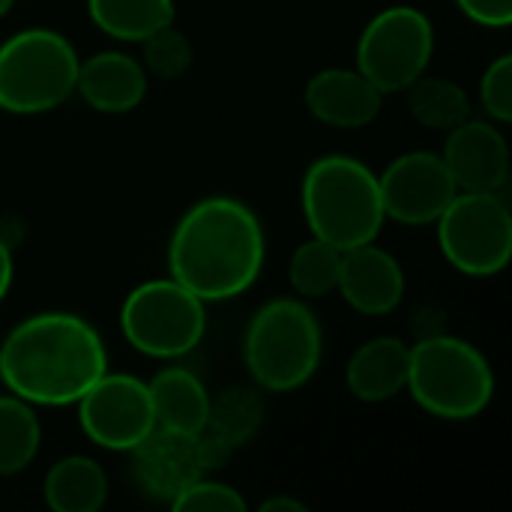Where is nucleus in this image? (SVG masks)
Instances as JSON below:
<instances>
[{
  "instance_id": "1",
  "label": "nucleus",
  "mask_w": 512,
  "mask_h": 512,
  "mask_svg": "<svg viewBox=\"0 0 512 512\" xmlns=\"http://www.w3.org/2000/svg\"><path fill=\"white\" fill-rule=\"evenodd\" d=\"M108 372L99 333L78 315L39 312L9 330L0 345V381L33 408L75 405Z\"/></svg>"
},
{
  "instance_id": "2",
  "label": "nucleus",
  "mask_w": 512,
  "mask_h": 512,
  "mask_svg": "<svg viewBox=\"0 0 512 512\" xmlns=\"http://www.w3.org/2000/svg\"><path fill=\"white\" fill-rule=\"evenodd\" d=\"M264 267V228L237 198L192 204L168 243V273L204 303L249 291Z\"/></svg>"
},
{
  "instance_id": "3",
  "label": "nucleus",
  "mask_w": 512,
  "mask_h": 512,
  "mask_svg": "<svg viewBox=\"0 0 512 512\" xmlns=\"http://www.w3.org/2000/svg\"><path fill=\"white\" fill-rule=\"evenodd\" d=\"M300 201L312 237L327 240L342 252L372 243L387 219L378 174L345 153H330L309 165Z\"/></svg>"
},
{
  "instance_id": "4",
  "label": "nucleus",
  "mask_w": 512,
  "mask_h": 512,
  "mask_svg": "<svg viewBox=\"0 0 512 512\" xmlns=\"http://www.w3.org/2000/svg\"><path fill=\"white\" fill-rule=\"evenodd\" d=\"M414 402L441 420H474L495 396V372L486 354L447 333L423 336L411 348L408 384Z\"/></svg>"
},
{
  "instance_id": "5",
  "label": "nucleus",
  "mask_w": 512,
  "mask_h": 512,
  "mask_svg": "<svg viewBox=\"0 0 512 512\" xmlns=\"http://www.w3.org/2000/svg\"><path fill=\"white\" fill-rule=\"evenodd\" d=\"M324 336L315 312L294 300L279 297L264 303L243 336V363L267 393H291L312 381L321 366Z\"/></svg>"
},
{
  "instance_id": "6",
  "label": "nucleus",
  "mask_w": 512,
  "mask_h": 512,
  "mask_svg": "<svg viewBox=\"0 0 512 512\" xmlns=\"http://www.w3.org/2000/svg\"><path fill=\"white\" fill-rule=\"evenodd\" d=\"M78 54L48 27L18 30L0 45V111L42 114L75 93Z\"/></svg>"
},
{
  "instance_id": "7",
  "label": "nucleus",
  "mask_w": 512,
  "mask_h": 512,
  "mask_svg": "<svg viewBox=\"0 0 512 512\" xmlns=\"http://www.w3.org/2000/svg\"><path fill=\"white\" fill-rule=\"evenodd\" d=\"M126 342L156 360H174L201 345L207 330L204 300L177 279H153L129 291L120 306Z\"/></svg>"
},
{
  "instance_id": "8",
  "label": "nucleus",
  "mask_w": 512,
  "mask_h": 512,
  "mask_svg": "<svg viewBox=\"0 0 512 512\" xmlns=\"http://www.w3.org/2000/svg\"><path fill=\"white\" fill-rule=\"evenodd\" d=\"M444 258L465 276H498L512 255V213L501 192H456L438 216Z\"/></svg>"
},
{
  "instance_id": "9",
  "label": "nucleus",
  "mask_w": 512,
  "mask_h": 512,
  "mask_svg": "<svg viewBox=\"0 0 512 512\" xmlns=\"http://www.w3.org/2000/svg\"><path fill=\"white\" fill-rule=\"evenodd\" d=\"M435 27L417 6L381 9L357 39V69L387 96L417 81L432 60Z\"/></svg>"
},
{
  "instance_id": "10",
  "label": "nucleus",
  "mask_w": 512,
  "mask_h": 512,
  "mask_svg": "<svg viewBox=\"0 0 512 512\" xmlns=\"http://www.w3.org/2000/svg\"><path fill=\"white\" fill-rule=\"evenodd\" d=\"M75 405L81 432L102 450L129 453L156 429L150 390L132 375L105 372Z\"/></svg>"
},
{
  "instance_id": "11",
  "label": "nucleus",
  "mask_w": 512,
  "mask_h": 512,
  "mask_svg": "<svg viewBox=\"0 0 512 512\" xmlns=\"http://www.w3.org/2000/svg\"><path fill=\"white\" fill-rule=\"evenodd\" d=\"M384 216L399 225H435L459 192L441 153L411 150L378 174Z\"/></svg>"
},
{
  "instance_id": "12",
  "label": "nucleus",
  "mask_w": 512,
  "mask_h": 512,
  "mask_svg": "<svg viewBox=\"0 0 512 512\" xmlns=\"http://www.w3.org/2000/svg\"><path fill=\"white\" fill-rule=\"evenodd\" d=\"M129 453H132L135 486L153 501L171 504L189 483L207 474L201 438H192V435L153 429Z\"/></svg>"
},
{
  "instance_id": "13",
  "label": "nucleus",
  "mask_w": 512,
  "mask_h": 512,
  "mask_svg": "<svg viewBox=\"0 0 512 512\" xmlns=\"http://www.w3.org/2000/svg\"><path fill=\"white\" fill-rule=\"evenodd\" d=\"M459 192H501L510 177V147L489 120L468 117L447 132L441 153Z\"/></svg>"
},
{
  "instance_id": "14",
  "label": "nucleus",
  "mask_w": 512,
  "mask_h": 512,
  "mask_svg": "<svg viewBox=\"0 0 512 512\" xmlns=\"http://www.w3.org/2000/svg\"><path fill=\"white\" fill-rule=\"evenodd\" d=\"M336 291L360 315H390L405 297V273L402 264L372 240L342 252Z\"/></svg>"
},
{
  "instance_id": "15",
  "label": "nucleus",
  "mask_w": 512,
  "mask_h": 512,
  "mask_svg": "<svg viewBox=\"0 0 512 512\" xmlns=\"http://www.w3.org/2000/svg\"><path fill=\"white\" fill-rule=\"evenodd\" d=\"M381 105L384 93L360 69L330 66L306 84L309 114L333 129H363L381 114Z\"/></svg>"
},
{
  "instance_id": "16",
  "label": "nucleus",
  "mask_w": 512,
  "mask_h": 512,
  "mask_svg": "<svg viewBox=\"0 0 512 512\" xmlns=\"http://www.w3.org/2000/svg\"><path fill=\"white\" fill-rule=\"evenodd\" d=\"M75 93L99 114H126L144 102L147 72L123 51H99L78 63Z\"/></svg>"
},
{
  "instance_id": "17",
  "label": "nucleus",
  "mask_w": 512,
  "mask_h": 512,
  "mask_svg": "<svg viewBox=\"0 0 512 512\" xmlns=\"http://www.w3.org/2000/svg\"><path fill=\"white\" fill-rule=\"evenodd\" d=\"M408 360L411 345H405L396 336H375L351 354L345 384L360 402H390L408 384Z\"/></svg>"
},
{
  "instance_id": "18",
  "label": "nucleus",
  "mask_w": 512,
  "mask_h": 512,
  "mask_svg": "<svg viewBox=\"0 0 512 512\" xmlns=\"http://www.w3.org/2000/svg\"><path fill=\"white\" fill-rule=\"evenodd\" d=\"M156 429H168L177 435L198 438L207 426L210 414V393L192 369L168 366L147 381Z\"/></svg>"
},
{
  "instance_id": "19",
  "label": "nucleus",
  "mask_w": 512,
  "mask_h": 512,
  "mask_svg": "<svg viewBox=\"0 0 512 512\" xmlns=\"http://www.w3.org/2000/svg\"><path fill=\"white\" fill-rule=\"evenodd\" d=\"M42 495L54 512H96L108 501V474L90 456H66L48 468Z\"/></svg>"
},
{
  "instance_id": "20",
  "label": "nucleus",
  "mask_w": 512,
  "mask_h": 512,
  "mask_svg": "<svg viewBox=\"0 0 512 512\" xmlns=\"http://www.w3.org/2000/svg\"><path fill=\"white\" fill-rule=\"evenodd\" d=\"M261 423H264L261 393L249 387H231L216 399H210V414L201 438L210 441L225 456H231L234 450H240L258 435Z\"/></svg>"
},
{
  "instance_id": "21",
  "label": "nucleus",
  "mask_w": 512,
  "mask_h": 512,
  "mask_svg": "<svg viewBox=\"0 0 512 512\" xmlns=\"http://www.w3.org/2000/svg\"><path fill=\"white\" fill-rule=\"evenodd\" d=\"M402 93H405V105H408L411 117L417 123H423L426 129L450 132L471 117V96L453 78L423 72Z\"/></svg>"
},
{
  "instance_id": "22",
  "label": "nucleus",
  "mask_w": 512,
  "mask_h": 512,
  "mask_svg": "<svg viewBox=\"0 0 512 512\" xmlns=\"http://www.w3.org/2000/svg\"><path fill=\"white\" fill-rule=\"evenodd\" d=\"M87 12L102 33L120 42H144L177 15L174 0H87Z\"/></svg>"
},
{
  "instance_id": "23",
  "label": "nucleus",
  "mask_w": 512,
  "mask_h": 512,
  "mask_svg": "<svg viewBox=\"0 0 512 512\" xmlns=\"http://www.w3.org/2000/svg\"><path fill=\"white\" fill-rule=\"evenodd\" d=\"M42 426L30 402L15 393L0 396V477L21 474L39 453Z\"/></svg>"
},
{
  "instance_id": "24",
  "label": "nucleus",
  "mask_w": 512,
  "mask_h": 512,
  "mask_svg": "<svg viewBox=\"0 0 512 512\" xmlns=\"http://www.w3.org/2000/svg\"><path fill=\"white\" fill-rule=\"evenodd\" d=\"M342 249L327 240L309 237L303 246L294 249L288 261V282L300 297H327L336 291L339 282Z\"/></svg>"
},
{
  "instance_id": "25",
  "label": "nucleus",
  "mask_w": 512,
  "mask_h": 512,
  "mask_svg": "<svg viewBox=\"0 0 512 512\" xmlns=\"http://www.w3.org/2000/svg\"><path fill=\"white\" fill-rule=\"evenodd\" d=\"M141 45H144V54H141L144 72L156 75L162 81L180 78L189 69V63H192V45H189V39L174 24L150 33Z\"/></svg>"
},
{
  "instance_id": "26",
  "label": "nucleus",
  "mask_w": 512,
  "mask_h": 512,
  "mask_svg": "<svg viewBox=\"0 0 512 512\" xmlns=\"http://www.w3.org/2000/svg\"><path fill=\"white\" fill-rule=\"evenodd\" d=\"M174 512H243L246 510V498L219 480H207L198 477L195 483H189L174 501H171Z\"/></svg>"
},
{
  "instance_id": "27",
  "label": "nucleus",
  "mask_w": 512,
  "mask_h": 512,
  "mask_svg": "<svg viewBox=\"0 0 512 512\" xmlns=\"http://www.w3.org/2000/svg\"><path fill=\"white\" fill-rule=\"evenodd\" d=\"M480 105L495 123L512 120V57L501 54L480 78Z\"/></svg>"
},
{
  "instance_id": "28",
  "label": "nucleus",
  "mask_w": 512,
  "mask_h": 512,
  "mask_svg": "<svg viewBox=\"0 0 512 512\" xmlns=\"http://www.w3.org/2000/svg\"><path fill=\"white\" fill-rule=\"evenodd\" d=\"M456 6L483 27H507L512 21V0H456Z\"/></svg>"
},
{
  "instance_id": "29",
  "label": "nucleus",
  "mask_w": 512,
  "mask_h": 512,
  "mask_svg": "<svg viewBox=\"0 0 512 512\" xmlns=\"http://www.w3.org/2000/svg\"><path fill=\"white\" fill-rule=\"evenodd\" d=\"M12 276H15V261H12V249L0 240V303L12 288Z\"/></svg>"
},
{
  "instance_id": "30",
  "label": "nucleus",
  "mask_w": 512,
  "mask_h": 512,
  "mask_svg": "<svg viewBox=\"0 0 512 512\" xmlns=\"http://www.w3.org/2000/svg\"><path fill=\"white\" fill-rule=\"evenodd\" d=\"M261 512H306V504L297 501V498H288V495H276V498H267L261 507Z\"/></svg>"
},
{
  "instance_id": "31",
  "label": "nucleus",
  "mask_w": 512,
  "mask_h": 512,
  "mask_svg": "<svg viewBox=\"0 0 512 512\" xmlns=\"http://www.w3.org/2000/svg\"><path fill=\"white\" fill-rule=\"evenodd\" d=\"M12 3H15V0H0V18L12 9Z\"/></svg>"
}]
</instances>
